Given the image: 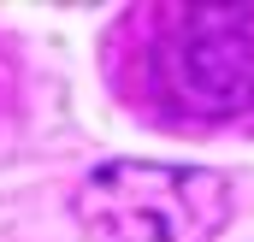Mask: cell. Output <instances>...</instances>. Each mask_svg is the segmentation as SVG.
Listing matches in <instances>:
<instances>
[{"instance_id":"1","label":"cell","mask_w":254,"mask_h":242,"mask_svg":"<svg viewBox=\"0 0 254 242\" xmlns=\"http://www.w3.org/2000/svg\"><path fill=\"white\" fill-rule=\"evenodd\" d=\"M71 219L95 242H207L231 219V183L201 166L113 160L77 183Z\"/></svg>"},{"instance_id":"2","label":"cell","mask_w":254,"mask_h":242,"mask_svg":"<svg viewBox=\"0 0 254 242\" xmlns=\"http://www.w3.org/2000/svg\"><path fill=\"white\" fill-rule=\"evenodd\" d=\"M160 95L195 119L254 113V6H184L154 42Z\"/></svg>"}]
</instances>
